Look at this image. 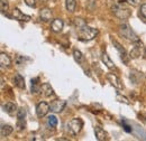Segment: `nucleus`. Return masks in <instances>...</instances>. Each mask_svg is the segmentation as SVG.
Listing matches in <instances>:
<instances>
[{
    "mask_svg": "<svg viewBox=\"0 0 146 141\" xmlns=\"http://www.w3.org/2000/svg\"><path fill=\"white\" fill-rule=\"evenodd\" d=\"M74 24H75L76 33L79 35L80 40H91L98 35V30L97 29L87 26V24L80 18H76L74 20Z\"/></svg>",
    "mask_w": 146,
    "mask_h": 141,
    "instance_id": "obj_1",
    "label": "nucleus"
},
{
    "mask_svg": "<svg viewBox=\"0 0 146 141\" xmlns=\"http://www.w3.org/2000/svg\"><path fill=\"white\" fill-rule=\"evenodd\" d=\"M119 34H120L121 37L126 38L127 40L133 42V43H136V42L139 40L137 34L130 28V26H129L128 24H121V25L119 26Z\"/></svg>",
    "mask_w": 146,
    "mask_h": 141,
    "instance_id": "obj_2",
    "label": "nucleus"
},
{
    "mask_svg": "<svg viewBox=\"0 0 146 141\" xmlns=\"http://www.w3.org/2000/svg\"><path fill=\"white\" fill-rule=\"evenodd\" d=\"M111 9H112L113 15L117 16L118 18H120V19H127L130 16V10L126 7H124L123 5H120V3L115 5Z\"/></svg>",
    "mask_w": 146,
    "mask_h": 141,
    "instance_id": "obj_3",
    "label": "nucleus"
},
{
    "mask_svg": "<svg viewBox=\"0 0 146 141\" xmlns=\"http://www.w3.org/2000/svg\"><path fill=\"white\" fill-rule=\"evenodd\" d=\"M82 127H83V122H82V120L81 119H72L69 123H68V130L70 131V133L73 134V136H75V134H78L80 131H81V129H82Z\"/></svg>",
    "mask_w": 146,
    "mask_h": 141,
    "instance_id": "obj_4",
    "label": "nucleus"
},
{
    "mask_svg": "<svg viewBox=\"0 0 146 141\" xmlns=\"http://www.w3.org/2000/svg\"><path fill=\"white\" fill-rule=\"evenodd\" d=\"M50 110H51V106H50L48 103H46V102H40V103H38L36 106V113L39 118L45 117V115L48 113Z\"/></svg>",
    "mask_w": 146,
    "mask_h": 141,
    "instance_id": "obj_5",
    "label": "nucleus"
},
{
    "mask_svg": "<svg viewBox=\"0 0 146 141\" xmlns=\"http://www.w3.org/2000/svg\"><path fill=\"white\" fill-rule=\"evenodd\" d=\"M66 105V102L65 101H63V100H55L53 101L52 103H51V110L53 111V112H62L63 110H64V107Z\"/></svg>",
    "mask_w": 146,
    "mask_h": 141,
    "instance_id": "obj_6",
    "label": "nucleus"
},
{
    "mask_svg": "<svg viewBox=\"0 0 146 141\" xmlns=\"http://www.w3.org/2000/svg\"><path fill=\"white\" fill-rule=\"evenodd\" d=\"M112 44L115 45V47H116V49L119 52V54H120V57H121V59H123V62L124 63H126L127 64L128 63V59H129V57L127 56V53H126V51H125V48L118 43V42H116V40H113L112 39Z\"/></svg>",
    "mask_w": 146,
    "mask_h": 141,
    "instance_id": "obj_7",
    "label": "nucleus"
},
{
    "mask_svg": "<svg viewBox=\"0 0 146 141\" xmlns=\"http://www.w3.org/2000/svg\"><path fill=\"white\" fill-rule=\"evenodd\" d=\"M107 78H108V81L111 83V85H112L113 88H118V90H121V88H124L123 84H121L120 78H119L118 76H116L115 74H108V75H107Z\"/></svg>",
    "mask_w": 146,
    "mask_h": 141,
    "instance_id": "obj_8",
    "label": "nucleus"
},
{
    "mask_svg": "<svg viewBox=\"0 0 146 141\" xmlns=\"http://www.w3.org/2000/svg\"><path fill=\"white\" fill-rule=\"evenodd\" d=\"M63 26H64L63 20L60 19V18H57V19H54V20L52 21V24H51V29H52V32H54V33H61L62 29H63Z\"/></svg>",
    "mask_w": 146,
    "mask_h": 141,
    "instance_id": "obj_9",
    "label": "nucleus"
},
{
    "mask_svg": "<svg viewBox=\"0 0 146 141\" xmlns=\"http://www.w3.org/2000/svg\"><path fill=\"white\" fill-rule=\"evenodd\" d=\"M13 17L16 20H19V21H29L31 20V17L27 16V15H24L18 8H15L13 10Z\"/></svg>",
    "mask_w": 146,
    "mask_h": 141,
    "instance_id": "obj_10",
    "label": "nucleus"
},
{
    "mask_svg": "<svg viewBox=\"0 0 146 141\" xmlns=\"http://www.w3.org/2000/svg\"><path fill=\"white\" fill-rule=\"evenodd\" d=\"M141 48H142V43L138 40V42H136L135 43V45H134V47L131 48V51H130V58H137L139 55H141Z\"/></svg>",
    "mask_w": 146,
    "mask_h": 141,
    "instance_id": "obj_11",
    "label": "nucleus"
},
{
    "mask_svg": "<svg viewBox=\"0 0 146 141\" xmlns=\"http://www.w3.org/2000/svg\"><path fill=\"white\" fill-rule=\"evenodd\" d=\"M0 64H1V67H9L11 65V59L6 53L0 54Z\"/></svg>",
    "mask_w": 146,
    "mask_h": 141,
    "instance_id": "obj_12",
    "label": "nucleus"
},
{
    "mask_svg": "<svg viewBox=\"0 0 146 141\" xmlns=\"http://www.w3.org/2000/svg\"><path fill=\"white\" fill-rule=\"evenodd\" d=\"M94 133H96V137H97V139L99 141H104L107 139V133H106V131H105L102 128H100V127H96V128H94Z\"/></svg>",
    "mask_w": 146,
    "mask_h": 141,
    "instance_id": "obj_13",
    "label": "nucleus"
},
{
    "mask_svg": "<svg viewBox=\"0 0 146 141\" xmlns=\"http://www.w3.org/2000/svg\"><path fill=\"white\" fill-rule=\"evenodd\" d=\"M39 17H40V19H42L43 21H48V20H51V19H52V11H51V9H48V8L42 9L40 13H39Z\"/></svg>",
    "mask_w": 146,
    "mask_h": 141,
    "instance_id": "obj_14",
    "label": "nucleus"
},
{
    "mask_svg": "<svg viewBox=\"0 0 146 141\" xmlns=\"http://www.w3.org/2000/svg\"><path fill=\"white\" fill-rule=\"evenodd\" d=\"M2 109H3V111H5L6 113L13 115V114L16 112L17 106H16V104H14V103H11V102H7V103H5V104L2 105Z\"/></svg>",
    "mask_w": 146,
    "mask_h": 141,
    "instance_id": "obj_15",
    "label": "nucleus"
},
{
    "mask_svg": "<svg viewBox=\"0 0 146 141\" xmlns=\"http://www.w3.org/2000/svg\"><path fill=\"white\" fill-rule=\"evenodd\" d=\"M40 90L43 91V94H44L45 96H47V98H50V96L54 95V91H53L52 86H51L48 83H44V84H42Z\"/></svg>",
    "mask_w": 146,
    "mask_h": 141,
    "instance_id": "obj_16",
    "label": "nucleus"
},
{
    "mask_svg": "<svg viewBox=\"0 0 146 141\" xmlns=\"http://www.w3.org/2000/svg\"><path fill=\"white\" fill-rule=\"evenodd\" d=\"M101 58H102V62L105 63V65H106L109 70H115V69H116V66H115L113 62L110 59V57L108 56V54L106 53V52H105V53H102V57H101Z\"/></svg>",
    "mask_w": 146,
    "mask_h": 141,
    "instance_id": "obj_17",
    "label": "nucleus"
},
{
    "mask_svg": "<svg viewBox=\"0 0 146 141\" xmlns=\"http://www.w3.org/2000/svg\"><path fill=\"white\" fill-rule=\"evenodd\" d=\"M14 83L16 86H18L19 88H25V80L21 75L16 74L15 77H14Z\"/></svg>",
    "mask_w": 146,
    "mask_h": 141,
    "instance_id": "obj_18",
    "label": "nucleus"
},
{
    "mask_svg": "<svg viewBox=\"0 0 146 141\" xmlns=\"http://www.w3.org/2000/svg\"><path fill=\"white\" fill-rule=\"evenodd\" d=\"M13 130H14V129H13L11 125H8V124H7V125H2V127H1V131H0L1 137H2V138L8 137V136L13 132Z\"/></svg>",
    "mask_w": 146,
    "mask_h": 141,
    "instance_id": "obj_19",
    "label": "nucleus"
},
{
    "mask_svg": "<svg viewBox=\"0 0 146 141\" xmlns=\"http://www.w3.org/2000/svg\"><path fill=\"white\" fill-rule=\"evenodd\" d=\"M65 7H66L68 11L73 13V11L75 10V7H76V0H66Z\"/></svg>",
    "mask_w": 146,
    "mask_h": 141,
    "instance_id": "obj_20",
    "label": "nucleus"
},
{
    "mask_svg": "<svg viewBox=\"0 0 146 141\" xmlns=\"http://www.w3.org/2000/svg\"><path fill=\"white\" fill-rule=\"evenodd\" d=\"M38 82H39V78H34V80H32V91H33L34 93H37V92L39 91L40 86H42V84H39Z\"/></svg>",
    "mask_w": 146,
    "mask_h": 141,
    "instance_id": "obj_21",
    "label": "nucleus"
},
{
    "mask_svg": "<svg viewBox=\"0 0 146 141\" xmlns=\"http://www.w3.org/2000/svg\"><path fill=\"white\" fill-rule=\"evenodd\" d=\"M73 56H74V59H75L78 63H81V62L83 61V55H82V53H81L80 51H78V49H74Z\"/></svg>",
    "mask_w": 146,
    "mask_h": 141,
    "instance_id": "obj_22",
    "label": "nucleus"
},
{
    "mask_svg": "<svg viewBox=\"0 0 146 141\" xmlns=\"http://www.w3.org/2000/svg\"><path fill=\"white\" fill-rule=\"evenodd\" d=\"M47 121H48V124H50L51 127H53V128L57 125V118H56L55 115H50Z\"/></svg>",
    "mask_w": 146,
    "mask_h": 141,
    "instance_id": "obj_23",
    "label": "nucleus"
},
{
    "mask_svg": "<svg viewBox=\"0 0 146 141\" xmlns=\"http://www.w3.org/2000/svg\"><path fill=\"white\" fill-rule=\"evenodd\" d=\"M0 6H1V13H2V14L7 13V10H8V8H9L7 0H1V2H0Z\"/></svg>",
    "mask_w": 146,
    "mask_h": 141,
    "instance_id": "obj_24",
    "label": "nucleus"
},
{
    "mask_svg": "<svg viewBox=\"0 0 146 141\" xmlns=\"http://www.w3.org/2000/svg\"><path fill=\"white\" fill-rule=\"evenodd\" d=\"M116 99H117V101H119V102H121V103H125V104H129V101H128L127 99L125 98V96H123L121 94H119V93H117V95H116Z\"/></svg>",
    "mask_w": 146,
    "mask_h": 141,
    "instance_id": "obj_25",
    "label": "nucleus"
},
{
    "mask_svg": "<svg viewBox=\"0 0 146 141\" xmlns=\"http://www.w3.org/2000/svg\"><path fill=\"white\" fill-rule=\"evenodd\" d=\"M25 115H26V111L24 109H19L17 112V119L18 120H25Z\"/></svg>",
    "mask_w": 146,
    "mask_h": 141,
    "instance_id": "obj_26",
    "label": "nucleus"
},
{
    "mask_svg": "<svg viewBox=\"0 0 146 141\" xmlns=\"http://www.w3.org/2000/svg\"><path fill=\"white\" fill-rule=\"evenodd\" d=\"M17 128H18L19 131L24 130V129H25V120H18V122H17Z\"/></svg>",
    "mask_w": 146,
    "mask_h": 141,
    "instance_id": "obj_27",
    "label": "nucleus"
},
{
    "mask_svg": "<svg viewBox=\"0 0 146 141\" xmlns=\"http://www.w3.org/2000/svg\"><path fill=\"white\" fill-rule=\"evenodd\" d=\"M25 2L29 7H35L36 6V0H25Z\"/></svg>",
    "mask_w": 146,
    "mask_h": 141,
    "instance_id": "obj_28",
    "label": "nucleus"
},
{
    "mask_svg": "<svg viewBox=\"0 0 146 141\" xmlns=\"http://www.w3.org/2000/svg\"><path fill=\"white\" fill-rule=\"evenodd\" d=\"M141 14H142L143 17L146 18V3L142 5V7H141Z\"/></svg>",
    "mask_w": 146,
    "mask_h": 141,
    "instance_id": "obj_29",
    "label": "nucleus"
},
{
    "mask_svg": "<svg viewBox=\"0 0 146 141\" xmlns=\"http://www.w3.org/2000/svg\"><path fill=\"white\" fill-rule=\"evenodd\" d=\"M129 3H131V5H134V6H136V5H138L139 2H141V0H127Z\"/></svg>",
    "mask_w": 146,
    "mask_h": 141,
    "instance_id": "obj_30",
    "label": "nucleus"
}]
</instances>
